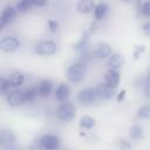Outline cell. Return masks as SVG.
I'll list each match as a JSON object with an SVG mask.
<instances>
[{
    "instance_id": "6da1fadb",
    "label": "cell",
    "mask_w": 150,
    "mask_h": 150,
    "mask_svg": "<svg viewBox=\"0 0 150 150\" xmlns=\"http://www.w3.org/2000/svg\"><path fill=\"white\" fill-rule=\"evenodd\" d=\"M86 73H87L86 63L82 61H77L69 66L67 70V79L71 83H79L80 81L83 80V77L86 76Z\"/></svg>"
},
{
    "instance_id": "7a4b0ae2",
    "label": "cell",
    "mask_w": 150,
    "mask_h": 150,
    "mask_svg": "<svg viewBox=\"0 0 150 150\" xmlns=\"http://www.w3.org/2000/svg\"><path fill=\"white\" fill-rule=\"evenodd\" d=\"M56 116L59 120L68 122L71 121L75 116V108L71 103H69L68 101L66 102H61V104L57 107L56 109Z\"/></svg>"
},
{
    "instance_id": "3957f363",
    "label": "cell",
    "mask_w": 150,
    "mask_h": 150,
    "mask_svg": "<svg viewBox=\"0 0 150 150\" xmlns=\"http://www.w3.org/2000/svg\"><path fill=\"white\" fill-rule=\"evenodd\" d=\"M77 100H79L80 103L86 104V105L93 104L94 102L98 101V96H97L96 89L95 88H84V89H82L77 94Z\"/></svg>"
},
{
    "instance_id": "277c9868",
    "label": "cell",
    "mask_w": 150,
    "mask_h": 150,
    "mask_svg": "<svg viewBox=\"0 0 150 150\" xmlns=\"http://www.w3.org/2000/svg\"><path fill=\"white\" fill-rule=\"evenodd\" d=\"M56 43L50 40L41 41L35 46V53L42 56H50L56 53Z\"/></svg>"
},
{
    "instance_id": "5b68a950",
    "label": "cell",
    "mask_w": 150,
    "mask_h": 150,
    "mask_svg": "<svg viewBox=\"0 0 150 150\" xmlns=\"http://www.w3.org/2000/svg\"><path fill=\"white\" fill-rule=\"evenodd\" d=\"M6 100H7V103L12 107H18V105H21L26 102V96H25V91L23 90H20V89H14V90H11L7 93V96H6Z\"/></svg>"
},
{
    "instance_id": "8992f818",
    "label": "cell",
    "mask_w": 150,
    "mask_h": 150,
    "mask_svg": "<svg viewBox=\"0 0 150 150\" xmlns=\"http://www.w3.org/2000/svg\"><path fill=\"white\" fill-rule=\"evenodd\" d=\"M20 41L15 36H4L0 40V49L5 53H12L19 49L20 47Z\"/></svg>"
},
{
    "instance_id": "52a82bcc",
    "label": "cell",
    "mask_w": 150,
    "mask_h": 150,
    "mask_svg": "<svg viewBox=\"0 0 150 150\" xmlns=\"http://www.w3.org/2000/svg\"><path fill=\"white\" fill-rule=\"evenodd\" d=\"M93 54H94V56L96 59H105L111 54V47L107 42H103V41L97 42L94 46Z\"/></svg>"
},
{
    "instance_id": "ba28073f",
    "label": "cell",
    "mask_w": 150,
    "mask_h": 150,
    "mask_svg": "<svg viewBox=\"0 0 150 150\" xmlns=\"http://www.w3.org/2000/svg\"><path fill=\"white\" fill-rule=\"evenodd\" d=\"M0 144L5 149H13L15 148V136L11 130L2 129L0 132Z\"/></svg>"
},
{
    "instance_id": "9c48e42d",
    "label": "cell",
    "mask_w": 150,
    "mask_h": 150,
    "mask_svg": "<svg viewBox=\"0 0 150 150\" xmlns=\"http://www.w3.org/2000/svg\"><path fill=\"white\" fill-rule=\"evenodd\" d=\"M40 146L46 150H54L60 146L59 137L54 135H45L40 138Z\"/></svg>"
},
{
    "instance_id": "30bf717a",
    "label": "cell",
    "mask_w": 150,
    "mask_h": 150,
    "mask_svg": "<svg viewBox=\"0 0 150 150\" xmlns=\"http://www.w3.org/2000/svg\"><path fill=\"white\" fill-rule=\"evenodd\" d=\"M95 89H96L98 100H109V98L112 97V95H114V89H115V88L109 87L107 83H100Z\"/></svg>"
},
{
    "instance_id": "8fae6325",
    "label": "cell",
    "mask_w": 150,
    "mask_h": 150,
    "mask_svg": "<svg viewBox=\"0 0 150 150\" xmlns=\"http://www.w3.org/2000/svg\"><path fill=\"white\" fill-rule=\"evenodd\" d=\"M104 80H105V83L111 87V88H116L120 83V74L116 69H112L110 68L109 70L105 71V75H104Z\"/></svg>"
},
{
    "instance_id": "7c38bea8",
    "label": "cell",
    "mask_w": 150,
    "mask_h": 150,
    "mask_svg": "<svg viewBox=\"0 0 150 150\" xmlns=\"http://www.w3.org/2000/svg\"><path fill=\"white\" fill-rule=\"evenodd\" d=\"M16 12H18L16 8H13V7H6V8H4L2 13H1V19H0V21H1V28L6 23H9V22H12L15 19Z\"/></svg>"
},
{
    "instance_id": "4fadbf2b",
    "label": "cell",
    "mask_w": 150,
    "mask_h": 150,
    "mask_svg": "<svg viewBox=\"0 0 150 150\" xmlns=\"http://www.w3.org/2000/svg\"><path fill=\"white\" fill-rule=\"evenodd\" d=\"M69 93H70L69 87L64 83H61L55 90V97L57 98L59 102H66L69 97Z\"/></svg>"
},
{
    "instance_id": "5bb4252c",
    "label": "cell",
    "mask_w": 150,
    "mask_h": 150,
    "mask_svg": "<svg viewBox=\"0 0 150 150\" xmlns=\"http://www.w3.org/2000/svg\"><path fill=\"white\" fill-rule=\"evenodd\" d=\"M94 8H95V5L93 0H79L76 5L77 12L81 14H88L91 11H94Z\"/></svg>"
},
{
    "instance_id": "9a60e30c",
    "label": "cell",
    "mask_w": 150,
    "mask_h": 150,
    "mask_svg": "<svg viewBox=\"0 0 150 150\" xmlns=\"http://www.w3.org/2000/svg\"><path fill=\"white\" fill-rule=\"evenodd\" d=\"M124 63V59L121 54L118 53H115V54H110L109 55V59L107 61V64L109 68H112V69H117L120 67H122Z\"/></svg>"
},
{
    "instance_id": "2e32d148",
    "label": "cell",
    "mask_w": 150,
    "mask_h": 150,
    "mask_svg": "<svg viewBox=\"0 0 150 150\" xmlns=\"http://www.w3.org/2000/svg\"><path fill=\"white\" fill-rule=\"evenodd\" d=\"M23 81H25V76L19 71H13L8 76V82L11 84V87H14V88L20 87L23 83Z\"/></svg>"
},
{
    "instance_id": "e0dca14e",
    "label": "cell",
    "mask_w": 150,
    "mask_h": 150,
    "mask_svg": "<svg viewBox=\"0 0 150 150\" xmlns=\"http://www.w3.org/2000/svg\"><path fill=\"white\" fill-rule=\"evenodd\" d=\"M108 13V5L105 2H100L94 8V18L96 20H102Z\"/></svg>"
},
{
    "instance_id": "ac0fdd59",
    "label": "cell",
    "mask_w": 150,
    "mask_h": 150,
    "mask_svg": "<svg viewBox=\"0 0 150 150\" xmlns=\"http://www.w3.org/2000/svg\"><path fill=\"white\" fill-rule=\"evenodd\" d=\"M52 89H53V84H52V82L48 81V80H43V81H41L40 84H39V87H38L39 95L42 96V97L48 96V95L50 94Z\"/></svg>"
},
{
    "instance_id": "d6986e66",
    "label": "cell",
    "mask_w": 150,
    "mask_h": 150,
    "mask_svg": "<svg viewBox=\"0 0 150 150\" xmlns=\"http://www.w3.org/2000/svg\"><path fill=\"white\" fill-rule=\"evenodd\" d=\"M33 5H34V4H33L32 0H19V1L16 2L15 8H16L18 12L23 13V12H27L28 9H30Z\"/></svg>"
},
{
    "instance_id": "ffe728a7",
    "label": "cell",
    "mask_w": 150,
    "mask_h": 150,
    "mask_svg": "<svg viewBox=\"0 0 150 150\" xmlns=\"http://www.w3.org/2000/svg\"><path fill=\"white\" fill-rule=\"evenodd\" d=\"M95 125V120L88 115H84L81 117L80 120V127L81 128H84V129H90Z\"/></svg>"
},
{
    "instance_id": "44dd1931",
    "label": "cell",
    "mask_w": 150,
    "mask_h": 150,
    "mask_svg": "<svg viewBox=\"0 0 150 150\" xmlns=\"http://www.w3.org/2000/svg\"><path fill=\"white\" fill-rule=\"evenodd\" d=\"M129 135H130V137L134 138V139H139V138H142V137L144 136L142 128L138 127V125H132V127L130 128V130H129Z\"/></svg>"
},
{
    "instance_id": "7402d4cb",
    "label": "cell",
    "mask_w": 150,
    "mask_h": 150,
    "mask_svg": "<svg viewBox=\"0 0 150 150\" xmlns=\"http://www.w3.org/2000/svg\"><path fill=\"white\" fill-rule=\"evenodd\" d=\"M88 41H89V36H88L87 33H84L82 35V38L80 39V41L74 45V49H76V50H84L87 45H88Z\"/></svg>"
},
{
    "instance_id": "603a6c76",
    "label": "cell",
    "mask_w": 150,
    "mask_h": 150,
    "mask_svg": "<svg viewBox=\"0 0 150 150\" xmlns=\"http://www.w3.org/2000/svg\"><path fill=\"white\" fill-rule=\"evenodd\" d=\"M39 95L38 88H29L27 90H25V96H26V102H32L34 101V98Z\"/></svg>"
},
{
    "instance_id": "cb8c5ba5",
    "label": "cell",
    "mask_w": 150,
    "mask_h": 150,
    "mask_svg": "<svg viewBox=\"0 0 150 150\" xmlns=\"http://www.w3.org/2000/svg\"><path fill=\"white\" fill-rule=\"evenodd\" d=\"M137 115L141 118H149L150 117V104H145V105L141 107L138 109Z\"/></svg>"
},
{
    "instance_id": "d4e9b609",
    "label": "cell",
    "mask_w": 150,
    "mask_h": 150,
    "mask_svg": "<svg viewBox=\"0 0 150 150\" xmlns=\"http://www.w3.org/2000/svg\"><path fill=\"white\" fill-rule=\"evenodd\" d=\"M9 87H11V84H9V82H8V79L1 77V79H0V88H1L2 95H6V94L8 93Z\"/></svg>"
},
{
    "instance_id": "484cf974",
    "label": "cell",
    "mask_w": 150,
    "mask_h": 150,
    "mask_svg": "<svg viewBox=\"0 0 150 150\" xmlns=\"http://www.w3.org/2000/svg\"><path fill=\"white\" fill-rule=\"evenodd\" d=\"M142 13L145 16H150V0H146L142 6Z\"/></svg>"
},
{
    "instance_id": "4316f807",
    "label": "cell",
    "mask_w": 150,
    "mask_h": 150,
    "mask_svg": "<svg viewBox=\"0 0 150 150\" xmlns=\"http://www.w3.org/2000/svg\"><path fill=\"white\" fill-rule=\"evenodd\" d=\"M48 27L50 29V32H56L59 28V22L56 20H49L48 21Z\"/></svg>"
},
{
    "instance_id": "83f0119b",
    "label": "cell",
    "mask_w": 150,
    "mask_h": 150,
    "mask_svg": "<svg viewBox=\"0 0 150 150\" xmlns=\"http://www.w3.org/2000/svg\"><path fill=\"white\" fill-rule=\"evenodd\" d=\"M145 50V47L144 46H136L135 47V52H134V56L135 59H138V56Z\"/></svg>"
},
{
    "instance_id": "f1b7e54d",
    "label": "cell",
    "mask_w": 150,
    "mask_h": 150,
    "mask_svg": "<svg viewBox=\"0 0 150 150\" xmlns=\"http://www.w3.org/2000/svg\"><path fill=\"white\" fill-rule=\"evenodd\" d=\"M142 32H143V34H144V35L150 36V21L145 22V23L142 26Z\"/></svg>"
},
{
    "instance_id": "f546056e",
    "label": "cell",
    "mask_w": 150,
    "mask_h": 150,
    "mask_svg": "<svg viewBox=\"0 0 150 150\" xmlns=\"http://www.w3.org/2000/svg\"><path fill=\"white\" fill-rule=\"evenodd\" d=\"M125 94H127V90L125 89H123L122 91H120V94L117 95V102H122L124 100V97H125Z\"/></svg>"
},
{
    "instance_id": "4dcf8cb0",
    "label": "cell",
    "mask_w": 150,
    "mask_h": 150,
    "mask_svg": "<svg viewBox=\"0 0 150 150\" xmlns=\"http://www.w3.org/2000/svg\"><path fill=\"white\" fill-rule=\"evenodd\" d=\"M32 1L36 6H45L47 4V0H32Z\"/></svg>"
},
{
    "instance_id": "1f68e13d",
    "label": "cell",
    "mask_w": 150,
    "mask_h": 150,
    "mask_svg": "<svg viewBox=\"0 0 150 150\" xmlns=\"http://www.w3.org/2000/svg\"><path fill=\"white\" fill-rule=\"evenodd\" d=\"M144 93H145V95H146L148 97H150V82L146 84V87H145V89H144Z\"/></svg>"
},
{
    "instance_id": "d6a6232c",
    "label": "cell",
    "mask_w": 150,
    "mask_h": 150,
    "mask_svg": "<svg viewBox=\"0 0 150 150\" xmlns=\"http://www.w3.org/2000/svg\"><path fill=\"white\" fill-rule=\"evenodd\" d=\"M148 81L150 82V70H149V73H148Z\"/></svg>"
},
{
    "instance_id": "836d02e7",
    "label": "cell",
    "mask_w": 150,
    "mask_h": 150,
    "mask_svg": "<svg viewBox=\"0 0 150 150\" xmlns=\"http://www.w3.org/2000/svg\"><path fill=\"white\" fill-rule=\"evenodd\" d=\"M121 1H123V2H130L131 0H121Z\"/></svg>"
}]
</instances>
